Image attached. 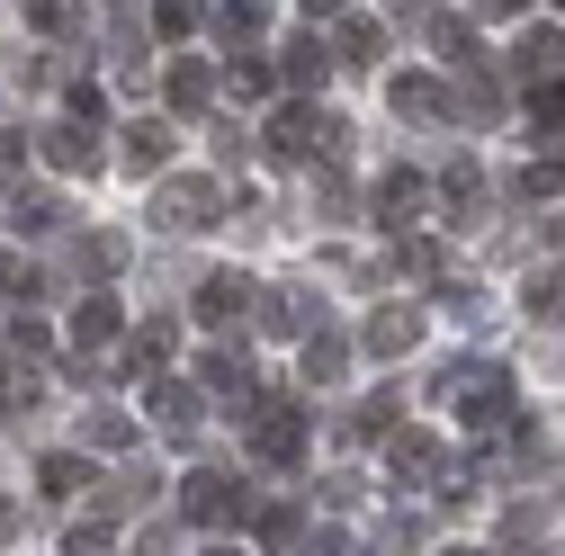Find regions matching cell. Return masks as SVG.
Masks as SVG:
<instances>
[{
	"label": "cell",
	"mask_w": 565,
	"mask_h": 556,
	"mask_svg": "<svg viewBox=\"0 0 565 556\" xmlns=\"http://www.w3.org/2000/svg\"><path fill=\"white\" fill-rule=\"evenodd\" d=\"M449 404H458V431H512V377L493 360H467L449 377Z\"/></svg>",
	"instance_id": "cell-1"
},
{
	"label": "cell",
	"mask_w": 565,
	"mask_h": 556,
	"mask_svg": "<svg viewBox=\"0 0 565 556\" xmlns=\"http://www.w3.org/2000/svg\"><path fill=\"white\" fill-rule=\"evenodd\" d=\"M216 216H225V189L198 180V171H180V180L153 189V225H162V234H206Z\"/></svg>",
	"instance_id": "cell-2"
},
{
	"label": "cell",
	"mask_w": 565,
	"mask_h": 556,
	"mask_svg": "<svg viewBox=\"0 0 565 556\" xmlns=\"http://www.w3.org/2000/svg\"><path fill=\"white\" fill-rule=\"evenodd\" d=\"M243 503H252V494H243L225 467H198V475L180 484V512H189L198 530H234V521H243Z\"/></svg>",
	"instance_id": "cell-3"
},
{
	"label": "cell",
	"mask_w": 565,
	"mask_h": 556,
	"mask_svg": "<svg viewBox=\"0 0 565 556\" xmlns=\"http://www.w3.org/2000/svg\"><path fill=\"white\" fill-rule=\"evenodd\" d=\"M269 153H288V162H315V153H341V126L323 117V108H278L269 117Z\"/></svg>",
	"instance_id": "cell-4"
},
{
	"label": "cell",
	"mask_w": 565,
	"mask_h": 556,
	"mask_svg": "<svg viewBox=\"0 0 565 556\" xmlns=\"http://www.w3.org/2000/svg\"><path fill=\"white\" fill-rule=\"evenodd\" d=\"M386 475H404V484L449 475V440L440 431H386Z\"/></svg>",
	"instance_id": "cell-5"
},
{
	"label": "cell",
	"mask_w": 565,
	"mask_h": 556,
	"mask_svg": "<svg viewBox=\"0 0 565 556\" xmlns=\"http://www.w3.org/2000/svg\"><path fill=\"white\" fill-rule=\"evenodd\" d=\"M360 341H369V351H377V360H404V351H413V341H422V306H377Z\"/></svg>",
	"instance_id": "cell-6"
},
{
	"label": "cell",
	"mask_w": 565,
	"mask_h": 556,
	"mask_svg": "<svg viewBox=\"0 0 565 556\" xmlns=\"http://www.w3.org/2000/svg\"><path fill=\"white\" fill-rule=\"evenodd\" d=\"M145 404H153V423H162L171 440H189V431H198V413H206V395H198V386H180V377H153V395H145Z\"/></svg>",
	"instance_id": "cell-7"
},
{
	"label": "cell",
	"mask_w": 565,
	"mask_h": 556,
	"mask_svg": "<svg viewBox=\"0 0 565 556\" xmlns=\"http://www.w3.org/2000/svg\"><path fill=\"white\" fill-rule=\"evenodd\" d=\"M252 458H260V467H297V458H306V440H297V413H288V404H269V413H260Z\"/></svg>",
	"instance_id": "cell-8"
},
{
	"label": "cell",
	"mask_w": 565,
	"mask_h": 556,
	"mask_svg": "<svg viewBox=\"0 0 565 556\" xmlns=\"http://www.w3.org/2000/svg\"><path fill=\"white\" fill-rule=\"evenodd\" d=\"M162 99H171L180 117H198L206 99H216V63H198V54H180L171 73H162Z\"/></svg>",
	"instance_id": "cell-9"
},
{
	"label": "cell",
	"mask_w": 565,
	"mask_h": 556,
	"mask_svg": "<svg viewBox=\"0 0 565 556\" xmlns=\"http://www.w3.org/2000/svg\"><path fill=\"white\" fill-rule=\"evenodd\" d=\"M252 306V278L243 269H216V278H198V323H234Z\"/></svg>",
	"instance_id": "cell-10"
},
{
	"label": "cell",
	"mask_w": 565,
	"mask_h": 556,
	"mask_svg": "<svg viewBox=\"0 0 565 556\" xmlns=\"http://www.w3.org/2000/svg\"><path fill=\"white\" fill-rule=\"evenodd\" d=\"M117 332H126L117 297H108V288H99V297H82V314H73V351H108Z\"/></svg>",
	"instance_id": "cell-11"
},
{
	"label": "cell",
	"mask_w": 565,
	"mask_h": 556,
	"mask_svg": "<svg viewBox=\"0 0 565 556\" xmlns=\"http://www.w3.org/2000/svg\"><path fill=\"white\" fill-rule=\"evenodd\" d=\"M556 63H565V28H530V36L512 45V73H521V82H547Z\"/></svg>",
	"instance_id": "cell-12"
},
{
	"label": "cell",
	"mask_w": 565,
	"mask_h": 556,
	"mask_svg": "<svg viewBox=\"0 0 565 556\" xmlns=\"http://www.w3.org/2000/svg\"><path fill=\"white\" fill-rule=\"evenodd\" d=\"M413 206H422V171H386V180H377V225L404 234V225H413Z\"/></svg>",
	"instance_id": "cell-13"
},
{
	"label": "cell",
	"mask_w": 565,
	"mask_h": 556,
	"mask_svg": "<svg viewBox=\"0 0 565 556\" xmlns=\"http://www.w3.org/2000/svg\"><path fill=\"white\" fill-rule=\"evenodd\" d=\"M45 162H54V171H73V180L99 171V135H90V126H54V135H45Z\"/></svg>",
	"instance_id": "cell-14"
},
{
	"label": "cell",
	"mask_w": 565,
	"mask_h": 556,
	"mask_svg": "<svg viewBox=\"0 0 565 556\" xmlns=\"http://www.w3.org/2000/svg\"><path fill=\"white\" fill-rule=\"evenodd\" d=\"M341 368H350V351H341V341H332V332H306L297 377H306V386H341Z\"/></svg>",
	"instance_id": "cell-15"
},
{
	"label": "cell",
	"mask_w": 565,
	"mask_h": 556,
	"mask_svg": "<svg viewBox=\"0 0 565 556\" xmlns=\"http://www.w3.org/2000/svg\"><path fill=\"white\" fill-rule=\"evenodd\" d=\"M386 99H395L404 117H440V108H449V90H440L431 73H395V82H386Z\"/></svg>",
	"instance_id": "cell-16"
},
{
	"label": "cell",
	"mask_w": 565,
	"mask_h": 556,
	"mask_svg": "<svg viewBox=\"0 0 565 556\" xmlns=\"http://www.w3.org/2000/svg\"><path fill=\"white\" fill-rule=\"evenodd\" d=\"M162 153H171V126H162V117H135V126H126V162H135V171H162Z\"/></svg>",
	"instance_id": "cell-17"
},
{
	"label": "cell",
	"mask_w": 565,
	"mask_h": 556,
	"mask_svg": "<svg viewBox=\"0 0 565 556\" xmlns=\"http://www.w3.org/2000/svg\"><path fill=\"white\" fill-rule=\"evenodd\" d=\"M288 82H297V90H323V82H332V54H323L315 36H297V45H288Z\"/></svg>",
	"instance_id": "cell-18"
},
{
	"label": "cell",
	"mask_w": 565,
	"mask_h": 556,
	"mask_svg": "<svg viewBox=\"0 0 565 556\" xmlns=\"http://www.w3.org/2000/svg\"><path fill=\"white\" fill-rule=\"evenodd\" d=\"M252 538H260V547H297V538H306V521H297L288 503H260V512H252Z\"/></svg>",
	"instance_id": "cell-19"
},
{
	"label": "cell",
	"mask_w": 565,
	"mask_h": 556,
	"mask_svg": "<svg viewBox=\"0 0 565 556\" xmlns=\"http://www.w3.org/2000/svg\"><path fill=\"white\" fill-rule=\"evenodd\" d=\"M0 297H10V306H36V297H45V278H36L19 252H0Z\"/></svg>",
	"instance_id": "cell-20"
},
{
	"label": "cell",
	"mask_w": 565,
	"mask_h": 556,
	"mask_svg": "<svg viewBox=\"0 0 565 556\" xmlns=\"http://www.w3.org/2000/svg\"><path fill=\"white\" fill-rule=\"evenodd\" d=\"M36 484H45V494H90V458H45Z\"/></svg>",
	"instance_id": "cell-21"
},
{
	"label": "cell",
	"mask_w": 565,
	"mask_h": 556,
	"mask_svg": "<svg viewBox=\"0 0 565 556\" xmlns=\"http://www.w3.org/2000/svg\"><path fill=\"white\" fill-rule=\"evenodd\" d=\"M198 377L216 386V395H234V386L252 395V360H234V351H206V368H198Z\"/></svg>",
	"instance_id": "cell-22"
},
{
	"label": "cell",
	"mask_w": 565,
	"mask_h": 556,
	"mask_svg": "<svg viewBox=\"0 0 565 556\" xmlns=\"http://www.w3.org/2000/svg\"><path fill=\"white\" fill-rule=\"evenodd\" d=\"M82 440H90V449H135V423H126V413H108V404H99L90 423H82Z\"/></svg>",
	"instance_id": "cell-23"
},
{
	"label": "cell",
	"mask_w": 565,
	"mask_h": 556,
	"mask_svg": "<svg viewBox=\"0 0 565 556\" xmlns=\"http://www.w3.org/2000/svg\"><path fill=\"white\" fill-rule=\"evenodd\" d=\"M530 314L539 323H565V269H539L530 278Z\"/></svg>",
	"instance_id": "cell-24"
},
{
	"label": "cell",
	"mask_w": 565,
	"mask_h": 556,
	"mask_svg": "<svg viewBox=\"0 0 565 556\" xmlns=\"http://www.w3.org/2000/svg\"><path fill=\"white\" fill-rule=\"evenodd\" d=\"M63 108H73V126H90V135L108 126V90H99V82H73V90H63Z\"/></svg>",
	"instance_id": "cell-25"
},
{
	"label": "cell",
	"mask_w": 565,
	"mask_h": 556,
	"mask_svg": "<svg viewBox=\"0 0 565 556\" xmlns=\"http://www.w3.org/2000/svg\"><path fill=\"white\" fill-rule=\"evenodd\" d=\"M341 54H350V63H377V54H386V28H377V19H350V28H341Z\"/></svg>",
	"instance_id": "cell-26"
},
{
	"label": "cell",
	"mask_w": 565,
	"mask_h": 556,
	"mask_svg": "<svg viewBox=\"0 0 565 556\" xmlns=\"http://www.w3.org/2000/svg\"><path fill=\"white\" fill-rule=\"evenodd\" d=\"M198 19H206L198 0H153V28H162L171 45H180V36H198Z\"/></svg>",
	"instance_id": "cell-27"
},
{
	"label": "cell",
	"mask_w": 565,
	"mask_h": 556,
	"mask_svg": "<svg viewBox=\"0 0 565 556\" xmlns=\"http://www.w3.org/2000/svg\"><path fill=\"white\" fill-rule=\"evenodd\" d=\"M395 269H404V278H440V243L404 234V243H395Z\"/></svg>",
	"instance_id": "cell-28"
},
{
	"label": "cell",
	"mask_w": 565,
	"mask_h": 556,
	"mask_svg": "<svg viewBox=\"0 0 565 556\" xmlns=\"http://www.w3.org/2000/svg\"><path fill=\"white\" fill-rule=\"evenodd\" d=\"M10 225H19V234H54V225H63V206H54V197H19V206H10Z\"/></svg>",
	"instance_id": "cell-29"
},
{
	"label": "cell",
	"mask_w": 565,
	"mask_h": 556,
	"mask_svg": "<svg viewBox=\"0 0 565 556\" xmlns=\"http://www.w3.org/2000/svg\"><path fill=\"white\" fill-rule=\"evenodd\" d=\"M431 45H440L449 63H476V28H467V19H440V28H431Z\"/></svg>",
	"instance_id": "cell-30"
},
{
	"label": "cell",
	"mask_w": 565,
	"mask_h": 556,
	"mask_svg": "<svg viewBox=\"0 0 565 556\" xmlns=\"http://www.w3.org/2000/svg\"><path fill=\"white\" fill-rule=\"evenodd\" d=\"M530 117H539V126H565V73H547V82L530 90Z\"/></svg>",
	"instance_id": "cell-31"
},
{
	"label": "cell",
	"mask_w": 565,
	"mask_h": 556,
	"mask_svg": "<svg viewBox=\"0 0 565 556\" xmlns=\"http://www.w3.org/2000/svg\"><path fill=\"white\" fill-rule=\"evenodd\" d=\"M10 351H19V360H54V332H45L36 314H19V332H10Z\"/></svg>",
	"instance_id": "cell-32"
},
{
	"label": "cell",
	"mask_w": 565,
	"mask_h": 556,
	"mask_svg": "<svg viewBox=\"0 0 565 556\" xmlns=\"http://www.w3.org/2000/svg\"><path fill=\"white\" fill-rule=\"evenodd\" d=\"M19 10H28V28H45V36L73 28V0H19Z\"/></svg>",
	"instance_id": "cell-33"
},
{
	"label": "cell",
	"mask_w": 565,
	"mask_h": 556,
	"mask_svg": "<svg viewBox=\"0 0 565 556\" xmlns=\"http://www.w3.org/2000/svg\"><path fill=\"white\" fill-rule=\"evenodd\" d=\"M512 189H521V197H556V189H565V162H530Z\"/></svg>",
	"instance_id": "cell-34"
},
{
	"label": "cell",
	"mask_w": 565,
	"mask_h": 556,
	"mask_svg": "<svg viewBox=\"0 0 565 556\" xmlns=\"http://www.w3.org/2000/svg\"><path fill=\"white\" fill-rule=\"evenodd\" d=\"M243 99H269V63H252V54H234V73H225Z\"/></svg>",
	"instance_id": "cell-35"
},
{
	"label": "cell",
	"mask_w": 565,
	"mask_h": 556,
	"mask_svg": "<svg viewBox=\"0 0 565 556\" xmlns=\"http://www.w3.org/2000/svg\"><path fill=\"white\" fill-rule=\"evenodd\" d=\"M108 547H117V538H108V521H82L73 538H63V556H108Z\"/></svg>",
	"instance_id": "cell-36"
},
{
	"label": "cell",
	"mask_w": 565,
	"mask_h": 556,
	"mask_svg": "<svg viewBox=\"0 0 565 556\" xmlns=\"http://www.w3.org/2000/svg\"><path fill=\"white\" fill-rule=\"evenodd\" d=\"M297 556H350V547H341V530H315V538H297Z\"/></svg>",
	"instance_id": "cell-37"
},
{
	"label": "cell",
	"mask_w": 565,
	"mask_h": 556,
	"mask_svg": "<svg viewBox=\"0 0 565 556\" xmlns=\"http://www.w3.org/2000/svg\"><path fill=\"white\" fill-rule=\"evenodd\" d=\"M476 10H484V19H521L530 0H476Z\"/></svg>",
	"instance_id": "cell-38"
},
{
	"label": "cell",
	"mask_w": 565,
	"mask_h": 556,
	"mask_svg": "<svg viewBox=\"0 0 565 556\" xmlns=\"http://www.w3.org/2000/svg\"><path fill=\"white\" fill-rule=\"evenodd\" d=\"M19 538V503H0V547H10Z\"/></svg>",
	"instance_id": "cell-39"
},
{
	"label": "cell",
	"mask_w": 565,
	"mask_h": 556,
	"mask_svg": "<svg viewBox=\"0 0 565 556\" xmlns=\"http://www.w3.org/2000/svg\"><path fill=\"white\" fill-rule=\"evenodd\" d=\"M306 10H315V19H341V10H350V0H306Z\"/></svg>",
	"instance_id": "cell-40"
},
{
	"label": "cell",
	"mask_w": 565,
	"mask_h": 556,
	"mask_svg": "<svg viewBox=\"0 0 565 556\" xmlns=\"http://www.w3.org/2000/svg\"><path fill=\"white\" fill-rule=\"evenodd\" d=\"M440 556H476V547H440Z\"/></svg>",
	"instance_id": "cell-41"
},
{
	"label": "cell",
	"mask_w": 565,
	"mask_h": 556,
	"mask_svg": "<svg viewBox=\"0 0 565 556\" xmlns=\"http://www.w3.org/2000/svg\"><path fill=\"white\" fill-rule=\"evenodd\" d=\"M252 10H260V0H252Z\"/></svg>",
	"instance_id": "cell-42"
},
{
	"label": "cell",
	"mask_w": 565,
	"mask_h": 556,
	"mask_svg": "<svg viewBox=\"0 0 565 556\" xmlns=\"http://www.w3.org/2000/svg\"><path fill=\"white\" fill-rule=\"evenodd\" d=\"M556 10H565V0H556Z\"/></svg>",
	"instance_id": "cell-43"
}]
</instances>
